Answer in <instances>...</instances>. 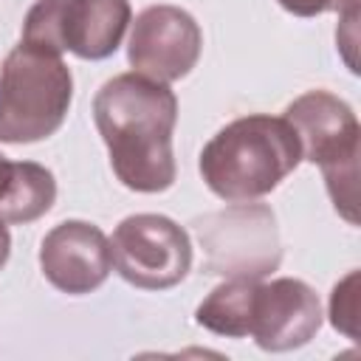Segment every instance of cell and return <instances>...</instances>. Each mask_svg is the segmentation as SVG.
<instances>
[{"label":"cell","instance_id":"cell-1","mask_svg":"<svg viewBox=\"0 0 361 361\" xmlns=\"http://www.w3.org/2000/svg\"><path fill=\"white\" fill-rule=\"evenodd\" d=\"M93 121L110 149L116 178L133 192H164L175 183L172 130L178 99L169 85L118 73L93 99Z\"/></svg>","mask_w":361,"mask_h":361},{"label":"cell","instance_id":"cell-2","mask_svg":"<svg viewBox=\"0 0 361 361\" xmlns=\"http://www.w3.org/2000/svg\"><path fill=\"white\" fill-rule=\"evenodd\" d=\"M299 161L296 130L285 118L254 113L234 118L203 147L200 175L217 197L245 203L274 192Z\"/></svg>","mask_w":361,"mask_h":361},{"label":"cell","instance_id":"cell-3","mask_svg":"<svg viewBox=\"0 0 361 361\" xmlns=\"http://www.w3.org/2000/svg\"><path fill=\"white\" fill-rule=\"evenodd\" d=\"M73 79L59 54L20 42L0 73V141L34 144L54 135L71 107Z\"/></svg>","mask_w":361,"mask_h":361},{"label":"cell","instance_id":"cell-4","mask_svg":"<svg viewBox=\"0 0 361 361\" xmlns=\"http://www.w3.org/2000/svg\"><path fill=\"white\" fill-rule=\"evenodd\" d=\"M299 135L302 158L322 166L336 212L358 223V138L361 127L347 102L327 90H307L282 116Z\"/></svg>","mask_w":361,"mask_h":361},{"label":"cell","instance_id":"cell-5","mask_svg":"<svg viewBox=\"0 0 361 361\" xmlns=\"http://www.w3.org/2000/svg\"><path fill=\"white\" fill-rule=\"evenodd\" d=\"M127 0H37L23 23V42L51 54L107 59L130 25Z\"/></svg>","mask_w":361,"mask_h":361},{"label":"cell","instance_id":"cell-6","mask_svg":"<svg viewBox=\"0 0 361 361\" xmlns=\"http://www.w3.org/2000/svg\"><path fill=\"white\" fill-rule=\"evenodd\" d=\"M206 251V274L259 279L279 265L282 248L274 212L262 203H237L195 223Z\"/></svg>","mask_w":361,"mask_h":361},{"label":"cell","instance_id":"cell-7","mask_svg":"<svg viewBox=\"0 0 361 361\" xmlns=\"http://www.w3.org/2000/svg\"><path fill=\"white\" fill-rule=\"evenodd\" d=\"M113 265L121 279L144 290H166L192 268L189 234L164 214H130L110 240Z\"/></svg>","mask_w":361,"mask_h":361},{"label":"cell","instance_id":"cell-8","mask_svg":"<svg viewBox=\"0 0 361 361\" xmlns=\"http://www.w3.org/2000/svg\"><path fill=\"white\" fill-rule=\"evenodd\" d=\"M200 45L203 34L189 11L178 6H149L133 23L127 59L135 73L169 85L195 68Z\"/></svg>","mask_w":361,"mask_h":361},{"label":"cell","instance_id":"cell-9","mask_svg":"<svg viewBox=\"0 0 361 361\" xmlns=\"http://www.w3.org/2000/svg\"><path fill=\"white\" fill-rule=\"evenodd\" d=\"M39 265L56 290L71 296L90 293L113 271L110 240L99 226L85 220H65L45 234Z\"/></svg>","mask_w":361,"mask_h":361},{"label":"cell","instance_id":"cell-10","mask_svg":"<svg viewBox=\"0 0 361 361\" xmlns=\"http://www.w3.org/2000/svg\"><path fill=\"white\" fill-rule=\"evenodd\" d=\"M322 327V305L316 290L302 279H274L259 285L254 293L251 333L254 341L268 353H285L307 344Z\"/></svg>","mask_w":361,"mask_h":361},{"label":"cell","instance_id":"cell-11","mask_svg":"<svg viewBox=\"0 0 361 361\" xmlns=\"http://www.w3.org/2000/svg\"><path fill=\"white\" fill-rule=\"evenodd\" d=\"M254 293L257 279L245 276H228V282L217 285L195 313V322L217 336L243 338L251 333V316H254Z\"/></svg>","mask_w":361,"mask_h":361},{"label":"cell","instance_id":"cell-12","mask_svg":"<svg viewBox=\"0 0 361 361\" xmlns=\"http://www.w3.org/2000/svg\"><path fill=\"white\" fill-rule=\"evenodd\" d=\"M56 200V180L51 169L34 161H11V172L0 197V220L31 223L42 217Z\"/></svg>","mask_w":361,"mask_h":361},{"label":"cell","instance_id":"cell-13","mask_svg":"<svg viewBox=\"0 0 361 361\" xmlns=\"http://www.w3.org/2000/svg\"><path fill=\"white\" fill-rule=\"evenodd\" d=\"M355 285H358V274L353 271L344 282H338L333 288V296H330V322H333L336 330L347 333L350 338L358 336V330H355V313H358V307H355V299H358Z\"/></svg>","mask_w":361,"mask_h":361},{"label":"cell","instance_id":"cell-14","mask_svg":"<svg viewBox=\"0 0 361 361\" xmlns=\"http://www.w3.org/2000/svg\"><path fill=\"white\" fill-rule=\"evenodd\" d=\"M276 3L296 17H316L324 11H336V0H276Z\"/></svg>","mask_w":361,"mask_h":361},{"label":"cell","instance_id":"cell-15","mask_svg":"<svg viewBox=\"0 0 361 361\" xmlns=\"http://www.w3.org/2000/svg\"><path fill=\"white\" fill-rule=\"evenodd\" d=\"M8 251H11V237H8L6 220H0V268H3L6 259H8Z\"/></svg>","mask_w":361,"mask_h":361},{"label":"cell","instance_id":"cell-16","mask_svg":"<svg viewBox=\"0 0 361 361\" xmlns=\"http://www.w3.org/2000/svg\"><path fill=\"white\" fill-rule=\"evenodd\" d=\"M336 11L341 17H353L358 14V0H336Z\"/></svg>","mask_w":361,"mask_h":361},{"label":"cell","instance_id":"cell-17","mask_svg":"<svg viewBox=\"0 0 361 361\" xmlns=\"http://www.w3.org/2000/svg\"><path fill=\"white\" fill-rule=\"evenodd\" d=\"M8 172H11V161L0 152V197H3V189H6V180H8Z\"/></svg>","mask_w":361,"mask_h":361}]
</instances>
